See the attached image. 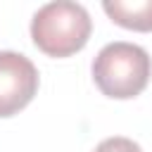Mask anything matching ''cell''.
<instances>
[{
	"instance_id": "obj_5",
	"label": "cell",
	"mask_w": 152,
	"mask_h": 152,
	"mask_svg": "<svg viewBox=\"0 0 152 152\" xmlns=\"http://www.w3.org/2000/svg\"><path fill=\"white\" fill-rule=\"evenodd\" d=\"M95 152H142V147H140L138 142H133L131 138H121V135H116V138H107V140H102V142L95 147Z\"/></svg>"
},
{
	"instance_id": "obj_3",
	"label": "cell",
	"mask_w": 152,
	"mask_h": 152,
	"mask_svg": "<svg viewBox=\"0 0 152 152\" xmlns=\"http://www.w3.org/2000/svg\"><path fill=\"white\" fill-rule=\"evenodd\" d=\"M38 93V69L19 52H0V116H14Z\"/></svg>"
},
{
	"instance_id": "obj_4",
	"label": "cell",
	"mask_w": 152,
	"mask_h": 152,
	"mask_svg": "<svg viewBox=\"0 0 152 152\" xmlns=\"http://www.w3.org/2000/svg\"><path fill=\"white\" fill-rule=\"evenodd\" d=\"M107 17L131 31H152V0H104Z\"/></svg>"
},
{
	"instance_id": "obj_2",
	"label": "cell",
	"mask_w": 152,
	"mask_h": 152,
	"mask_svg": "<svg viewBox=\"0 0 152 152\" xmlns=\"http://www.w3.org/2000/svg\"><path fill=\"white\" fill-rule=\"evenodd\" d=\"M152 59L145 48L126 40L104 45L93 59V81L102 95L114 100H131L140 95L150 81Z\"/></svg>"
},
{
	"instance_id": "obj_1",
	"label": "cell",
	"mask_w": 152,
	"mask_h": 152,
	"mask_svg": "<svg viewBox=\"0 0 152 152\" xmlns=\"http://www.w3.org/2000/svg\"><path fill=\"white\" fill-rule=\"evenodd\" d=\"M93 31L90 14L83 5L57 0L43 5L31 19V38L36 48L50 57H69L78 52Z\"/></svg>"
}]
</instances>
